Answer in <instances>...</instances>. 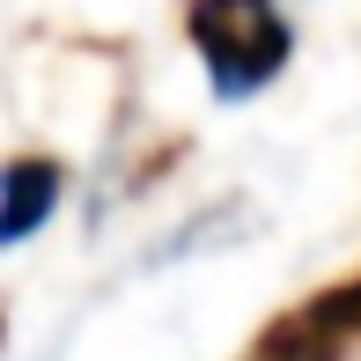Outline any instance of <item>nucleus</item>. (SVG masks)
<instances>
[{
	"instance_id": "obj_1",
	"label": "nucleus",
	"mask_w": 361,
	"mask_h": 361,
	"mask_svg": "<svg viewBox=\"0 0 361 361\" xmlns=\"http://www.w3.org/2000/svg\"><path fill=\"white\" fill-rule=\"evenodd\" d=\"M192 44L207 52V67L228 96L258 89L288 59V23L273 0H192Z\"/></svg>"
},
{
	"instance_id": "obj_2",
	"label": "nucleus",
	"mask_w": 361,
	"mask_h": 361,
	"mask_svg": "<svg viewBox=\"0 0 361 361\" xmlns=\"http://www.w3.org/2000/svg\"><path fill=\"white\" fill-rule=\"evenodd\" d=\"M52 192H59L52 162H15V170L0 177V243H8V236H30V228L52 214Z\"/></svg>"
},
{
	"instance_id": "obj_3",
	"label": "nucleus",
	"mask_w": 361,
	"mask_h": 361,
	"mask_svg": "<svg viewBox=\"0 0 361 361\" xmlns=\"http://www.w3.org/2000/svg\"><path fill=\"white\" fill-rule=\"evenodd\" d=\"M302 332H310V339H339V332H361V288H339V295H324V302L302 317Z\"/></svg>"
}]
</instances>
